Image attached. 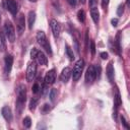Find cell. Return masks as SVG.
I'll return each instance as SVG.
<instances>
[{"label":"cell","instance_id":"obj_1","mask_svg":"<svg viewBox=\"0 0 130 130\" xmlns=\"http://www.w3.org/2000/svg\"><path fill=\"white\" fill-rule=\"evenodd\" d=\"M26 101V87L24 84H19L16 88V103L15 110L17 115H20L24 109V104Z\"/></svg>","mask_w":130,"mask_h":130},{"label":"cell","instance_id":"obj_2","mask_svg":"<svg viewBox=\"0 0 130 130\" xmlns=\"http://www.w3.org/2000/svg\"><path fill=\"white\" fill-rule=\"evenodd\" d=\"M37 41L38 43L40 44V46L49 54V55H52V49H51V46H50V43L45 35L44 31L42 30H39L37 32Z\"/></svg>","mask_w":130,"mask_h":130},{"label":"cell","instance_id":"obj_3","mask_svg":"<svg viewBox=\"0 0 130 130\" xmlns=\"http://www.w3.org/2000/svg\"><path fill=\"white\" fill-rule=\"evenodd\" d=\"M3 29H4V35L6 37V39L10 42V43H13L15 41V29H14V26L13 24L11 23V21L9 20H6L5 23H4V26H3Z\"/></svg>","mask_w":130,"mask_h":130},{"label":"cell","instance_id":"obj_4","mask_svg":"<svg viewBox=\"0 0 130 130\" xmlns=\"http://www.w3.org/2000/svg\"><path fill=\"white\" fill-rule=\"evenodd\" d=\"M83 67H84V60L83 59H78L76 62H75V65L73 67V70H72V78L74 81H77L80 76H81V73H82V70H83Z\"/></svg>","mask_w":130,"mask_h":130},{"label":"cell","instance_id":"obj_5","mask_svg":"<svg viewBox=\"0 0 130 130\" xmlns=\"http://www.w3.org/2000/svg\"><path fill=\"white\" fill-rule=\"evenodd\" d=\"M37 75V63L36 62H30L28 63L27 69H26V79L28 82H31Z\"/></svg>","mask_w":130,"mask_h":130},{"label":"cell","instance_id":"obj_6","mask_svg":"<svg viewBox=\"0 0 130 130\" xmlns=\"http://www.w3.org/2000/svg\"><path fill=\"white\" fill-rule=\"evenodd\" d=\"M3 4H4V7L12 14V15H15L18 11V4L15 0H3Z\"/></svg>","mask_w":130,"mask_h":130},{"label":"cell","instance_id":"obj_7","mask_svg":"<svg viewBox=\"0 0 130 130\" xmlns=\"http://www.w3.org/2000/svg\"><path fill=\"white\" fill-rule=\"evenodd\" d=\"M95 77H96V75H95L94 66L93 65L88 66V68L86 69V72H85V82L87 84H91L94 81Z\"/></svg>","mask_w":130,"mask_h":130},{"label":"cell","instance_id":"obj_8","mask_svg":"<svg viewBox=\"0 0 130 130\" xmlns=\"http://www.w3.org/2000/svg\"><path fill=\"white\" fill-rule=\"evenodd\" d=\"M16 28H17V32L19 36H21L24 31V28H25V18H24V15L22 13H20L18 16H17V19H16Z\"/></svg>","mask_w":130,"mask_h":130},{"label":"cell","instance_id":"obj_9","mask_svg":"<svg viewBox=\"0 0 130 130\" xmlns=\"http://www.w3.org/2000/svg\"><path fill=\"white\" fill-rule=\"evenodd\" d=\"M50 26L52 28V32H53V36L55 39L59 38L60 36V31H61V25L60 23L56 20V19H51L50 21Z\"/></svg>","mask_w":130,"mask_h":130},{"label":"cell","instance_id":"obj_10","mask_svg":"<svg viewBox=\"0 0 130 130\" xmlns=\"http://www.w3.org/2000/svg\"><path fill=\"white\" fill-rule=\"evenodd\" d=\"M55 79H56V71H55V69L49 70L46 73V76H45V83L49 84V85L53 84L55 82Z\"/></svg>","mask_w":130,"mask_h":130},{"label":"cell","instance_id":"obj_11","mask_svg":"<svg viewBox=\"0 0 130 130\" xmlns=\"http://www.w3.org/2000/svg\"><path fill=\"white\" fill-rule=\"evenodd\" d=\"M4 63H5V73L9 74L10 71H11L12 65H13V56L10 55V54L6 55L5 59H4Z\"/></svg>","mask_w":130,"mask_h":130},{"label":"cell","instance_id":"obj_12","mask_svg":"<svg viewBox=\"0 0 130 130\" xmlns=\"http://www.w3.org/2000/svg\"><path fill=\"white\" fill-rule=\"evenodd\" d=\"M35 60H36L37 63L40 64V65H44V66H46V65L48 64V58L46 57V55L44 54V52H42V51H40V50L38 51Z\"/></svg>","mask_w":130,"mask_h":130},{"label":"cell","instance_id":"obj_13","mask_svg":"<svg viewBox=\"0 0 130 130\" xmlns=\"http://www.w3.org/2000/svg\"><path fill=\"white\" fill-rule=\"evenodd\" d=\"M71 73H72V70H71L69 67H65V68L62 70L61 74H60V79H61V81L64 82V83H66V82L69 80V78H70V76H71Z\"/></svg>","mask_w":130,"mask_h":130},{"label":"cell","instance_id":"obj_14","mask_svg":"<svg viewBox=\"0 0 130 130\" xmlns=\"http://www.w3.org/2000/svg\"><path fill=\"white\" fill-rule=\"evenodd\" d=\"M1 113H2V116L3 118L7 121V122H10L12 120V112H11V109L7 106L3 107L2 110H1Z\"/></svg>","mask_w":130,"mask_h":130},{"label":"cell","instance_id":"obj_15","mask_svg":"<svg viewBox=\"0 0 130 130\" xmlns=\"http://www.w3.org/2000/svg\"><path fill=\"white\" fill-rule=\"evenodd\" d=\"M90 15H91V18H92L93 22L94 23H99V20H100V12H99L98 7L91 6V8H90Z\"/></svg>","mask_w":130,"mask_h":130},{"label":"cell","instance_id":"obj_16","mask_svg":"<svg viewBox=\"0 0 130 130\" xmlns=\"http://www.w3.org/2000/svg\"><path fill=\"white\" fill-rule=\"evenodd\" d=\"M107 76H108V79L110 82H113L114 81V67H113V63L110 62L108 64V67H107Z\"/></svg>","mask_w":130,"mask_h":130},{"label":"cell","instance_id":"obj_17","mask_svg":"<svg viewBox=\"0 0 130 130\" xmlns=\"http://www.w3.org/2000/svg\"><path fill=\"white\" fill-rule=\"evenodd\" d=\"M36 21V12L35 11H29L27 15V23H28V28L31 29Z\"/></svg>","mask_w":130,"mask_h":130},{"label":"cell","instance_id":"obj_18","mask_svg":"<svg viewBox=\"0 0 130 130\" xmlns=\"http://www.w3.org/2000/svg\"><path fill=\"white\" fill-rule=\"evenodd\" d=\"M114 104H115V108H116V109H118V108L121 106V104H122V100H121V96H120V92H119V90H118L117 88H116V90H115Z\"/></svg>","mask_w":130,"mask_h":130},{"label":"cell","instance_id":"obj_19","mask_svg":"<svg viewBox=\"0 0 130 130\" xmlns=\"http://www.w3.org/2000/svg\"><path fill=\"white\" fill-rule=\"evenodd\" d=\"M0 49L2 51L6 50V37L3 31L0 30Z\"/></svg>","mask_w":130,"mask_h":130},{"label":"cell","instance_id":"obj_20","mask_svg":"<svg viewBox=\"0 0 130 130\" xmlns=\"http://www.w3.org/2000/svg\"><path fill=\"white\" fill-rule=\"evenodd\" d=\"M65 52H66V55H67V57L70 59V60H73L74 59V54H73V51H72V49L69 47V45H65Z\"/></svg>","mask_w":130,"mask_h":130},{"label":"cell","instance_id":"obj_21","mask_svg":"<svg viewBox=\"0 0 130 130\" xmlns=\"http://www.w3.org/2000/svg\"><path fill=\"white\" fill-rule=\"evenodd\" d=\"M77 18H78V20L80 22H84L85 21V12H84V10H82V9L78 10V12H77Z\"/></svg>","mask_w":130,"mask_h":130},{"label":"cell","instance_id":"obj_22","mask_svg":"<svg viewBox=\"0 0 130 130\" xmlns=\"http://www.w3.org/2000/svg\"><path fill=\"white\" fill-rule=\"evenodd\" d=\"M49 98L51 100V102H55L56 101V98H57V89L56 88H52L49 92Z\"/></svg>","mask_w":130,"mask_h":130},{"label":"cell","instance_id":"obj_23","mask_svg":"<svg viewBox=\"0 0 130 130\" xmlns=\"http://www.w3.org/2000/svg\"><path fill=\"white\" fill-rule=\"evenodd\" d=\"M22 124H23V126L25 128H30V126H31V120H30V118L28 116L24 117V119L22 120Z\"/></svg>","mask_w":130,"mask_h":130},{"label":"cell","instance_id":"obj_24","mask_svg":"<svg viewBox=\"0 0 130 130\" xmlns=\"http://www.w3.org/2000/svg\"><path fill=\"white\" fill-rule=\"evenodd\" d=\"M37 105H38V98H32L30 100V103H29V110L30 111H34L36 109Z\"/></svg>","mask_w":130,"mask_h":130},{"label":"cell","instance_id":"obj_25","mask_svg":"<svg viewBox=\"0 0 130 130\" xmlns=\"http://www.w3.org/2000/svg\"><path fill=\"white\" fill-rule=\"evenodd\" d=\"M41 88H42V87H41L40 83L37 81V82H36V83L32 85V88H31V90H32V92H34V93H38V92L41 90Z\"/></svg>","mask_w":130,"mask_h":130},{"label":"cell","instance_id":"obj_26","mask_svg":"<svg viewBox=\"0 0 130 130\" xmlns=\"http://www.w3.org/2000/svg\"><path fill=\"white\" fill-rule=\"evenodd\" d=\"M123 12H124V5L123 4H120L118 6V8H117V15L118 16H121L123 14Z\"/></svg>","mask_w":130,"mask_h":130},{"label":"cell","instance_id":"obj_27","mask_svg":"<svg viewBox=\"0 0 130 130\" xmlns=\"http://www.w3.org/2000/svg\"><path fill=\"white\" fill-rule=\"evenodd\" d=\"M51 110V107H50V105H48V104H45V105H43V107H42V109H41V112L42 113H47V112H49Z\"/></svg>","mask_w":130,"mask_h":130},{"label":"cell","instance_id":"obj_28","mask_svg":"<svg viewBox=\"0 0 130 130\" xmlns=\"http://www.w3.org/2000/svg\"><path fill=\"white\" fill-rule=\"evenodd\" d=\"M38 49L37 48H32L31 49V51H30V58L32 59V60H35V58H36V56H37V53H38Z\"/></svg>","mask_w":130,"mask_h":130},{"label":"cell","instance_id":"obj_29","mask_svg":"<svg viewBox=\"0 0 130 130\" xmlns=\"http://www.w3.org/2000/svg\"><path fill=\"white\" fill-rule=\"evenodd\" d=\"M90 52H91V55L92 56L95 54V45H94V42L93 41L90 42Z\"/></svg>","mask_w":130,"mask_h":130},{"label":"cell","instance_id":"obj_30","mask_svg":"<svg viewBox=\"0 0 130 130\" xmlns=\"http://www.w3.org/2000/svg\"><path fill=\"white\" fill-rule=\"evenodd\" d=\"M94 70H95V75L98 77H100V75H101V66L100 65L94 66Z\"/></svg>","mask_w":130,"mask_h":130},{"label":"cell","instance_id":"obj_31","mask_svg":"<svg viewBox=\"0 0 130 130\" xmlns=\"http://www.w3.org/2000/svg\"><path fill=\"white\" fill-rule=\"evenodd\" d=\"M121 122H122V124L124 125V127H125L126 129H129V128H130V127H129V125L127 124V121L125 120V118H124L123 116H121Z\"/></svg>","mask_w":130,"mask_h":130},{"label":"cell","instance_id":"obj_32","mask_svg":"<svg viewBox=\"0 0 130 130\" xmlns=\"http://www.w3.org/2000/svg\"><path fill=\"white\" fill-rule=\"evenodd\" d=\"M100 56H101V58H102L103 60H106V59H108V56H109V55H108L107 52H102Z\"/></svg>","mask_w":130,"mask_h":130},{"label":"cell","instance_id":"obj_33","mask_svg":"<svg viewBox=\"0 0 130 130\" xmlns=\"http://www.w3.org/2000/svg\"><path fill=\"white\" fill-rule=\"evenodd\" d=\"M109 1L110 0H102V7L103 8H106L108 6V4H109Z\"/></svg>","mask_w":130,"mask_h":130},{"label":"cell","instance_id":"obj_34","mask_svg":"<svg viewBox=\"0 0 130 130\" xmlns=\"http://www.w3.org/2000/svg\"><path fill=\"white\" fill-rule=\"evenodd\" d=\"M111 22H112V25H113V26H117V25H118V19H117V18H113V19L111 20Z\"/></svg>","mask_w":130,"mask_h":130},{"label":"cell","instance_id":"obj_35","mask_svg":"<svg viewBox=\"0 0 130 130\" xmlns=\"http://www.w3.org/2000/svg\"><path fill=\"white\" fill-rule=\"evenodd\" d=\"M68 1V3L72 6V7H74L75 5H76V0H67Z\"/></svg>","mask_w":130,"mask_h":130},{"label":"cell","instance_id":"obj_36","mask_svg":"<svg viewBox=\"0 0 130 130\" xmlns=\"http://www.w3.org/2000/svg\"><path fill=\"white\" fill-rule=\"evenodd\" d=\"M94 3H95V0H89V5L90 6H93Z\"/></svg>","mask_w":130,"mask_h":130},{"label":"cell","instance_id":"obj_37","mask_svg":"<svg viewBox=\"0 0 130 130\" xmlns=\"http://www.w3.org/2000/svg\"><path fill=\"white\" fill-rule=\"evenodd\" d=\"M28 1H29V2H37L38 0H28Z\"/></svg>","mask_w":130,"mask_h":130},{"label":"cell","instance_id":"obj_38","mask_svg":"<svg viewBox=\"0 0 130 130\" xmlns=\"http://www.w3.org/2000/svg\"><path fill=\"white\" fill-rule=\"evenodd\" d=\"M80 2H81V3H82V4H83V3H84V2H85V0H80Z\"/></svg>","mask_w":130,"mask_h":130},{"label":"cell","instance_id":"obj_39","mask_svg":"<svg viewBox=\"0 0 130 130\" xmlns=\"http://www.w3.org/2000/svg\"><path fill=\"white\" fill-rule=\"evenodd\" d=\"M0 21H1V16H0Z\"/></svg>","mask_w":130,"mask_h":130}]
</instances>
